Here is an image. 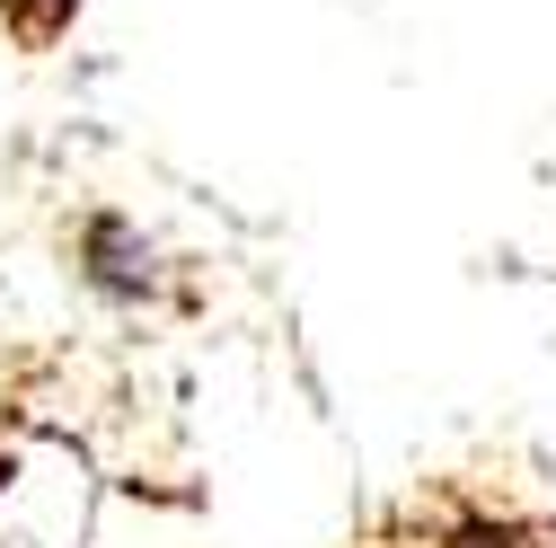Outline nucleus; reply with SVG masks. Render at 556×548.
Masks as SVG:
<instances>
[{
	"label": "nucleus",
	"mask_w": 556,
	"mask_h": 548,
	"mask_svg": "<svg viewBox=\"0 0 556 548\" xmlns=\"http://www.w3.org/2000/svg\"><path fill=\"white\" fill-rule=\"evenodd\" d=\"M18 10H36V27H45V18H62V10H72V0H18Z\"/></svg>",
	"instance_id": "f257e3e1"
}]
</instances>
